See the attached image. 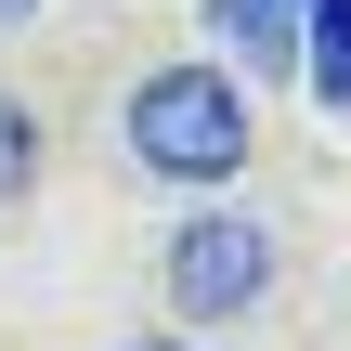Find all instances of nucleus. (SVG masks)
<instances>
[{"label": "nucleus", "instance_id": "nucleus-1", "mask_svg": "<svg viewBox=\"0 0 351 351\" xmlns=\"http://www.w3.org/2000/svg\"><path fill=\"white\" fill-rule=\"evenodd\" d=\"M130 169H156V182H234L247 169V91L221 65H156L130 91Z\"/></svg>", "mask_w": 351, "mask_h": 351}, {"label": "nucleus", "instance_id": "nucleus-2", "mask_svg": "<svg viewBox=\"0 0 351 351\" xmlns=\"http://www.w3.org/2000/svg\"><path fill=\"white\" fill-rule=\"evenodd\" d=\"M261 287H274V234H261L247 208H195V221L169 234V313H182V326H234Z\"/></svg>", "mask_w": 351, "mask_h": 351}, {"label": "nucleus", "instance_id": "nucleus-3", "mask_svg": "<svg viewBox=\"0 0 351 351\" xmlns=\"http://www.w3.org/2000/svg\"><path fill=\"white\" fill-rule=\"evenodd\" d=\"M208 39H234V65H261V78L300 65V13L287 0H208Z\"/></svg>", "mask_w": 351, "mask_h": 351}, {"label": "nucleus", "instance_id": "nucleus-4", "mask_svg": "<svg viewBox=\"0 0 351 351\" xmlns=\"http://www.w3.org/2000/svg\"><path fill=\"white\" fill-rule=\"evenodd\" d=\"M300 78H313L326 104H351V0H313V13H300Z\"/></svg>", "mask_w": 351, "mask_h": 351}, {"label": "nucleus", "instance_id": "nucleus-5", "mask_svg": "<svg viewBox=\"0 0 351 351\" xmlns=\"http://www.w3.org/2000/svg\"><path fill=\"white\" fill-rule=\"evenodd\" d=\"M26 182H39V117H26V104L0 91V208H13Z\"/></svg>", "mask_w": 351, "mask_h": 351}, {"label": "nucleus", "instance_id": "nucleus-6", "mask_svg": "<svg viewBox=\"0 0 351 351\" xmlns=\"http://www.w3.org/2000/svg\"><path fill=\"white\" fill-rule=\"evenodd\" d=\"M130 351H195V339H130Z\"/></svg>", "mask_w": 351, "mask_h": 351}, {"label": "nucleus", "instance_id": "nucleus-7", "mask_svg": "<svg viewBox=\"0 0 351 351\" xmlns=\"http://www.w3.org/2000/svg\"><path fill=\"white\" fill-rule=\"evenodd\" d=\"M13 13H39V0H0V26H13Z\"/></svg>", "mask_w": 351, "mask_h": 351}, {"label": "nucleus", "instance_id": "nucleus-8", "mask_svg": "<svg viewBox=\"0 0 351 351\" xmlns=\"http://www.w3.org/2000/svg\"><path fill=\"white\" fill-rule=\"evenodd\" d=\"M287 13H313V0H287Z\"/></svg>", "mask_w": 351, "mask_h": 351}]
</instances>
